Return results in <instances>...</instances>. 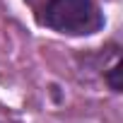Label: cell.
Returning a JSON list of instances; mask_svg holds the SVG:
<instances>
[{
    "label": "cell",
    "mask_w": 123,
    "mask_h": 123,
    "mask_svg": "<svg viewBox=\"0 0 123 123\" xmlns=\"http://www.w3.org/2000/svg\"><path fill=\"white\" fill-rule=\"evenodd\" d=\"M41 24L60 34H92L101 17L92 0H48L41 10Z\"/></svg>",
    "instance_id": "6da1fadb"
},
{
    "label": "cell",
    "mask_w": 123,
    "mask_h": 123,
    "mask_svg": "<svg viewBox=\"0 0 123 123\" xmlns=\"http://www.w3.org/2000/svg\"><path fill=\"white\" fill-rule=\"evenodd\" d=\"M121 73H123V65L116 63V65L109 70V75H106V80H109V85H111L113 92H121V89H123V85H121Z\"/></svg>",
    "instance_id": "7a4b0ae2"
}]
</instances>
